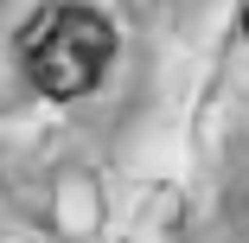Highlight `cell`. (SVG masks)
<instances>
[{
	"mask_svg": "<svg viewBox=\"0 0 249 243\" xmlns=\"http://www.w3.org/2000/svg\"><path fill=\"white\" fill-rule=\"evenodd\" d=\"M19 52H26V71L45 96H58V103H71V96L96 90V77L109 71L115 58V26L103 13L89 7H45L26 32H19Z\"/></svg>",
	"mask_w": 249,
	"mask_h": 243,
	"instance_id": "cell-1",
	"label": "cell"
},
{
	"mask_svg": "<svg viewBox=\"0 0 249 243\" xmlns=\"http://www.w3.org/2000/svg\"><path fill=\"white\" fill-rule=\"evenodd\" d=\"M243 32H249V13H243Z\"/></svg>",
	"mask_w": 249,
	"mask_h": 243,
	"instance_id": "cell-2",
	"label": "cell"
}]
</instances>
